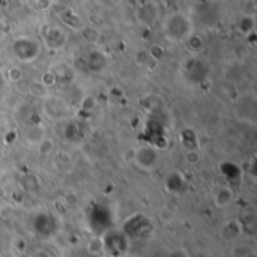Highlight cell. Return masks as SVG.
<instances>
[{
  "label": "cell",
  "mask_w": 257,
  "mask_h": 257,
  "mask_svg": "<svg viewBox=\"0 0 257 257\" xmlns=\"http://www.w3.org/2000/svg\"><path fill=\"white\" fill-rule=\"evenodd\" d=\"M164 33L170 41H185L193 35V23L182 12H173L164 20Z\"/></svg>",
  "instance_id": "6da1fadb"
},
{
  "label": "cell",
  "mask_w": 257,
  "mask_h": 257,
  "mask_svg": "<svg viewBox=\"0 0 257 257\" xmlns=\"http://www.w3.org/2000/svg\"><path fill=\"white\" fill-rule=\"evenodd\" d=\"M14 50H15V53L17 51H21L18 54L21 60L35 59V56L38 54V45H36V42H33L29 38H18L14 42Z\"/></svg>",
  "instance_id": "7a4b0ae2"
}]
</instances>
